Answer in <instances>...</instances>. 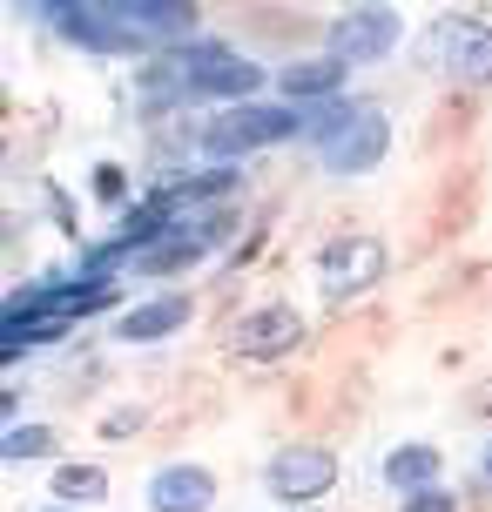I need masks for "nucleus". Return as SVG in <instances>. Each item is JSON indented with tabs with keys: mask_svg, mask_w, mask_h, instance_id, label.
<instances>
[{
	"mask_svg": "<svg viewBox=\"0 0 492 512\" xmlns=\"http://www.w3.org/2000/svg\"><path fill=\"white\" fill-rule=\"evenodd\" d=\"M304 115L297 108H257L243 102L230 108V115H216V122L203 128V149L209 155H250V149H270V142H290V135H304Z\"/></svg>",
	"mask_w": 492,
	"mask_h": 512,
	"instance_id": "obj_1",
	"label": "nucleus"
},
{
	"mask_svg": "<svg viewBox=\"0 0 492 512\" xmlns=\"http://www.w3.org/2000/svg\"><path fill=\"white\" fill-rule=\"evenodd\" d=\"M385 149H391V122L378 115V108H351V115L324 135V169L358 176V169H371V162H385Z\"/></svg>",
	"mask_w": 492,
	"mask_h": 512,
	"instance_id": "obj_2",
	"label": "nucleus"
},
{
	"mask_svg": "<svg viewBox=\"0 0 492 512\" xmlns=\"http://www.w3.org/2000/svg\"><path fill=\"white\" fill-rule=\"evenodd\" d=\"M391 41H398V14H391V7H351V14L337 21V34H331V54L351 68V61L391 54Z\"/></svg>",
	"mask_w": 492,
	"mask_h": 512,
	"instance_id": "obj_3",
	"label": "nucleus"
},
{
	"mask_svg": "<svg viewBox=\"0 0 492 512\" xmlns=\"http://www.w3.org/2000/svg\"><path fill=\"white\" fill-rule=\"evenodd\" d=\"M48 21L68 27V41H81V48H108V54L142 48L129 34V21H122V7H48Z\"/></svg>",
	"mask_w": 492,
	"mask_h": 512,
	"instance_id": "obj_4",
	"label": "nucleus"
},
{
	"mask_svg": "<svg viewBox=\"0 0 492 512\" xmlns=\"http://www.w3.org/2000/svg\"><path fill=\"white\" fill-rule=\"evenodd\" d=\"M297 337H304V317L290 304H270V310H250V317L236 324V351H243V358H284Z\"/></svg>",
	"mask_w": 492,
	"mask_h": 512,
	"instance_id": "obj_5",
	"label": "nucleus"
},
{
	"mask_svg": "<svg viewBox=\"0 0 492 512\" xmlns=\"http://www.w3.org/2000/svg\"><path fill=\"white\" fill-rule=\"evenodd\" d=\"M223 236V216H209V223H189V230H169V236H156L149 250L135 256V270H149V277H169V270H189L196 256L209 250Z\"/></svg>",
	"mask_w": 492,
	"mask_h": 512,
	"instance_id": "obj_6",
	"label": "nucleus"
},
{
	"mask_svg": "<svg viewBox=\"0 0 492 512\" xmlns=\"http://www.w3.org/2000/svg\"><path fill=\"white\" fill-rule=\"evenodd\" d=\"M385 277V250L378 243H364V236H351V243H331L324 250V290L331 297H351V290H364V283Z\"/></svg>",
	"mask_w": 492,
	"mask_h": 512,
	"instance_id": "obj_7",
	"label": "nucleus"
},
{
	"mask_svg": "<svg viewBox=\"0 0 492 512\" xmlns=\"http://www.w3.org/2000/svg\"><path fill=\"white\" fill-rule=\"evenodd\" d=\"M445 68L466 81V88H486L492 81V27H479V21L445 27Z\"/></svg>",
	"mask_w": 492,
	"mask_h": 512,
	"instance_id": "obj_8",
	"label": "nucleus"
},
{
	"mask_svg": "<svg viewBox=\"0 0 492 512\" xmlns=\"http://www.w3.org/2000/svg\"><path fill=\"white\" fill-rule=\"evenodd\" d=\"M331 479H337L331 452H284L270 465V492L277 499H317V492H331Z\"/></svg>",
	"mask_w": 492,
	"mask_h": 512,
	"instance_id": "obj_9",
	"label": "nucleus"
},
{
	"mask_svg": "<svg viewBox=\"0 0 492 512\" xmlns=\"http://www.w3.org/2000/svg\"><path fill=\"white\" fill-rule=\"evenodd\" d=\"M209 499H216V486H209L203 465H162L156 486H149V506L156 512H203Z\"/></svg>",
	"mask_w": 492,
	"mask_h": 512,
	"instance_id": "obj_10",
	"label": "nucleus"
},
{
	"mask_svg": "<svg viewBox=\"0 0 492 512\" xmlns=\"http://www.w3.org/2000/svg\"><path fill=\"white\" fill-rule=\"evenodd\" d=\"M122 21H129V34L142 41V48H149V41H176V48H182V34L196 27V14L176 7V0H129Z\"/></svg>",
	"mask_w": 492,
	"mask_h": 512,
	"instance_id": "obj_11",
	"label": "nucleus"
},
{
	"mask_svg": "<svg viewBox=\"0 0 492 512\" xmlns=\"http://www.w3.org/2000/svg\"><path fill=\"white\" fill-rule=\"evenodd\" d=\"M189 317V297H149V304H135L122 324H115V337L122 344H156V337H169Z\"/></svg>",
	"mask_w": 492,
	"mask_h": 512,
	"instance_id": "obj_12",
	"label": "nucleus"
},
{
	"mask_svg": "<svg viewBox=\"0 0 492 512\" xmlns=\"http://www.w3.org/2000/svg\"><path fill=\"white\" fill-rule=\"evenodd\" d=\"M331 88H344V61H337V54L290 61V68H284V95H290V102H311V95H331Z\"/></svg>",
	"mask_w": 492,
	"mask_h": 512,
	"instance_id": "obj_13",
	"label": "nucleus"
},
{
	"mask_svg": "<svg viewBox=\"0 0 492 512\" xmlns=\"http://www.w3.org/2000/svg\"><path fill=\"white\" fill-rule=\"evenodd\" d=\"M385 479H391V486H405L418 499V492L439 486V452H432V445H398V452L385 459Z\"/></svg>",
	"mask_w": 492,
	"mask_h": 512,
	"instance_id": "obj_14",
	"label": "nucleus"
},
{
	"mask_svg": "<svg viewBox=\"0 0 492 512\" xmlns=\"http://www.w3.org/2000/svg\"><path fill=\"white\" fill-rule=\"evenodd\" d=\"M54 492H61V499H102L108 479L95 465H61V472H54Z\"/></svg>",
	"mask_w": 492,
	"mask_h": 512,
	"instance_id": "obj_15",
	"label": "nucleus"
},
{
	"mask_svg": "<svg viewBox=\"0 0 492 512\" xmlns=\"http://www.w3.org/2000/svg\"><path fill=\"white\" fill-rule=\"evenodd\" d=\"M54 438L41 432V425H14V432H7V445H0V452H7V459L21 465V459H41V452H48Z\"/></svg>",
	"mask_w": 492,
	"mask_h": 512,
	"instance_id": "obj_16",
	"label": "nucleus"
},
{
	"mask_svg": "<svg viewBox=\"0 0 492 512\" xmlns=\"http://www.w3.org/2000/svg\"><path fill=\"white\" fill-rule=\"evenodd\" d=\"M405 512H452V492H418V499H405Z\"/></svg>",
	"mask_w": 492,
	"mask_h": 512,
	"instance_id": "obj_17",
	"label": "nucleus"
},
{
	"mask_svg": "<svg viewBox=\"0 0 492 512\" xmlns=\"http://www.w3.org/2000/svg\"><path fill=\"white\" fill-rule=\"evenodd\" d=\"M486 479H492V452H486Z\"/></svg>",
	"mask_w": 492,
	"mask_h": 512,
	"instance_id": "obj_18",
	"label": "nucleus"
},
{
	"mask_svg": "<svg viewBox=\"0 0 492 512\" xmlns=\"http://www.w3.org/2000/svg\"><path fill=\"white\" fill-rule=\"evenodd\" d=\"M48 512H68V506H48Z\"/></svg>",
	"mask_w": 492,
	"mask_h": 512,
	"instance_id": "obj_19",
	"label": "nucleus"
}]
</instances>
